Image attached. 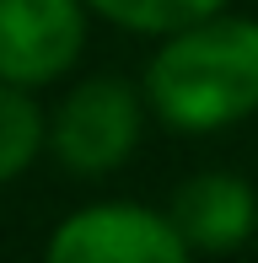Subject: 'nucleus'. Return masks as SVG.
Listing matches in <instances>:
<instances>
[{
	"mask_svg": "<svg viewBox=\"0 0 258 263\" xmlns=\"http://www.w3.org/2000/svg\"><path fill=\"white\" fill-rule=\"evenodd\" d=\"M97 16H108L113 27L151 32V38H172V32L194 27L205 16H220L226 0H86Z\"/></svg>",
	"mask_w": 258,
	"mask_h": 263,
	"instance_id": "6",
	"label": "nucleus"
},
{
	"mask_svg": "<svg viewBox=\"0 0 258 263\" xmlns=\"http://www.w3.org/2000/svg\"><path fill=\"white\" fill-rule=\"evenodd\" d=\"M135 145H140V97L108 76L81 81L49 124V151L60 156V166L81 177L124 166L135 156Z\"/></svg>",
	"mask_w": 258,
	"mask_h": 263,
	"instance_id": "3",
	"label": "nucleus"
},
{
	"mask_svg": "<svg viewBox=\"0 0 258 263\" xmlns=\"http://www.w3.org/2000/svg\"><path fill=\"white\" fill-rule=\"evenodd\" d=\"M86 0H0V81H60L86 43Z\"/></svg>",
	"mask_w": 258,
	"mask_h": 263,
	"instance_id": "4",
	"label": "nucleus"
},
{
	"mask_svg": "<svg viewBox=\"0 0 258 263\" xmlns=\"http://www.w3.org/2000/svg\"><path fill=\"white\" fill-rule=\"evenodd\" d=\"M172 220L194 253H231L258 231V194L237 172H199L178 188Z\"/></svg>",
	"mask_w": 258,
	"mask_h": 263,
	"instance_id": "5",
	"label": "nucleus"
},
{
	"mask_svg": "<svg viewBox=\"0 0 258 263\" xmlns=\"http://www.w3.org/2000/svg\"><path fill=\"white\" fill-rule=\"evenodd\" d=\"M43 140H49V129H43V113L27 97V86L0 81V183L27 172L32 156L43 151Z\"/></svg>",
	"mask_w": 258,
	"mask_h": 263,
	"instance_id": "7",
	"label": "nucleus"
},
{
	"mask_svg": "<svg viewBox=\"0 0 258 263\" xmlns=\"http://www.w3.org/2000/svg\"><path fill=\"white\" fill-rule=\"evenodd\" d=\"M178 220L145 204H86L65 215L49 236L43 263H189Z\"/></svg>",
	"mask_w": 258,
	"mask_h": 263,
	"instance_id": "2",
	"label": "nucleus"
},
{
	"mask_svg": "<svg viewBox=\"0 0 258 263\" xmlns=\"http://www.w3.org/2000/svg\"><path fill=\"white\" fill-rule=\"evenodd\" d=\"M145 102L161 124L205 135L258 113V22L253 16H205L161 38L145 65Z\"/></svg>",
	"mask_w": 258,
	"mask_h": 263,
	"instance_id": "1",
	"label": "nucleus"
}]
</instances>
